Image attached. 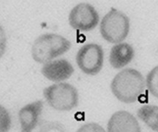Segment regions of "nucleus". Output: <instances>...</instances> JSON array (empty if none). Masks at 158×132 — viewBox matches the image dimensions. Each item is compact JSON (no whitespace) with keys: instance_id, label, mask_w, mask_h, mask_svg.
Returning a JSON list of instances; mask_svg holds the SVG:
<instances>
[{"instance_id":"6e6552de","label":"nucleus","mask_w":158,"mask_h":132,"mask_svg":"<svg viewBox=\"0 0 158 132\" xmlns=\"http://www.w3.org/2000/svg\"><path fill=\"white\" fill-rule=\"evenodd\" d=\"M107 130L108 132H142L135 116L124 110L114 112L110 116Z\"/></svg>"},{"instance_id":"20e7f679","label":"nucleus","mask_w":158,"mask_h":132,"mask_svg":"<svg viewBox=\"0 0 158 132\" xmlns=\"http://www.w3.org/2000/svg\"><path fill=\"white\" fill-rule=\"evenodd\" d=\"M130 19L123 12L111 9L100 21V32L105 40L117 44L125 40L130 32Z\"/></svg>"},{"instance_id":"f257e3e1","label":"nucleus","mask_w":158,"mask_h":132,"mask_svg":"<svg viewBox=\"0 0 158 132\" xmlns=\"http://www.w3.org/2000/svg\"><path fill=\"white\" fill-rule=\"evenodd\" d=\"M146 82L141 72L125 68L118 72L110 82V90L116 99L124 104L137 101L144 92Z\"/></svg>"},{"instance_id":"39448f33","label":"nucleus","mask_w":158,"mask_h":132,"mask_svg":"<svg viewBox=\"0 0 158 132\" xmlns=\"http://www.w3.org/2000/svg\"><path fill=\"white\" fill-rule=\"evenodd\" d=\"M76 60L77 66L83 73L89 76H95L101 71L103 66V49L97 43H86L79 49Z\"/></svg>"},{"instance_id":"f8f14e48","label":"nucleus","mask_w":158,"mask_h":132,"mask_svg":"<svg viewBox=\"0 0 158 132\" xmlns=\"http://www.w3.org/2000/svg\"><path fill=\"white\" fill-rule=\"evenodd\" d=\"M146 85L150 93L158 98V66L153 68L147 74Z\"/></svg>"},{"instance_id":"f03ea898","label":"nucleus","mask_w":158,"mask_h":132,"mask_svg":"<svg viewBox=\"0 0 158 132\" xmlns=\"http://www.w3.org/2000/svg\"><path fill=\"white\" fill-rule=\"evenodd\" d=\"M72 43L66 37L55 33H47L37 37L31 49V57L40 64L54 60L70 50Z\"/></svg>"},{"instance_id":"ddd939ff","label":"nucleus","mask_w":158,"mask_h":132,"mask_svg":"<svg viewBox=\"0 0 158 132\" xmlns=\"http://www.w3.org/2000/svg\"><path fill=\"white\" fill-rule=\"evenodd\" d=\"M39 132H67L62 123L57 121H42L39 123Z\"/></svg>"},{"instance_id":"1a4fd4ad","label":"nucleus","mask_w":158,"mask_h":132,"mask_svg":"<svg viewBox=\"0 0 158 132\" xmlns=\"http://www.w3.org/2000/svg\"><path fill=\"white\" fill-rule=\"evenodd\" d=\"M43 102L36 100L23 106L19 112L21 132H31L40 123Z\"/></svg>"},{"instance_id":"4468645a","label":"nucleus","mask_w":158,"mask_h":132,"mask_svg":"<svg viewBox=\"0 0 158 132\" xmlns=\"http://www.w3.org/2000/svg\"><path fill=\"white\" fill-rule=\"evenodd\" d=\"M11 125L12 120L9 112L0 104V132H8Z\"/></svg>"},{"instance_id":"7ed1b4c3","label":"nucleus","mask_w":158,"mask_h":132,"mask_svg":"<svg viewBox=\"0 0 158 132\" xmlns=\"http://www.w3.org/2000/svg\"><path fill=\"white\" fill-rule=\"evenodd\" d=\"M43 96L48 105L57 111H71L78 105V90L66 82L55 83L45 87Z\"/></svg>"},{"instance_id":"9d476101","label":"nucleus","mask_w":158,"mask_h":132,"mask_svg":"<svg viewBox=\"0 0 158 132\" xmlns=\"http://www.w3.org/2000/svg\"><path fill=\"white\" fill-rule=\"evenodd\" d=\"M135 56V51L131 45L122 42L114 44L110 49L109 62L114 69H121L131 62Z\"/></svg>"},{"instance_id":"dca6fc26","label":"nucleus","mask_w":158,"mask_h":132,"mask_svg":"<svg viewBox=\"0 0 158 132\" xmlns=\"http://www.w3.org/2000/svg\"><path fill=\"white\" fill-rule=\"evenodd\" d=\"M6 47H7V37H6L5 29L0 25V60L5 54Z\"/></svg>"},{"instance_id":"2eb2a0df","label":"nucleus","mask_w":158,"mask_h":132,"mask_svg":"<svg viewBox=\"0 0 158 132\" xmlns=\"http://www.w3.org/2000/svg\"><path fill=\"white\" fill-rule=\"evenodd\" d=\"M76 132H106V131L98 123H89L81 126Z\"/></svg>"},{"instance_id":"423d86ee","label":"nucleus","mask_w":158,"mask_h":132,"mask_svg":"<svg viewBox=\"0 0 158 132\" xmlns=\"http://www.w3.org/2000/svg\"><path fill=\"white\" fill-rule=\"evenodd\" d=\"M70 26L82 32H89L95 29L100 22L98 12L92 5L81 2L71 10L68 16Z\"/></svg>"},{"instance_id":"9b49d317","label":"nucleus","mask_w":158,"mask_h":132,"mask_svg":"<svg viewBox=\"0 0 158 132\" xmlns=\"http://www.w3.org/2000/svg\"><path fill=\"white\" fill-rule=\"evenodd\" d=\"M137 115L150 129L158 132V106L144 105L138 109Z\"/></svg>"},{"instance_id":"0eeeda50","label":"nucleus","mask_w":158,"mask_h":132,"mask_svg":"<svg viewBox=\"0 0 158 132\" xmlns=\"http://www.w3.org/2000/svg\"><path fill=\"white\" fill-rule=\"evenodd\" d=\"M41 73L45 78L55 83L70 79L74 73L73 65L65 59L51 60L43 64Z\"/></svg>"}]
</instances>
